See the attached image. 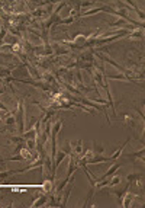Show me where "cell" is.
I'll return each instance as SVG.
<instances>
[{
  "label": "cell",
  "instance_id": "9c48e42d",
  "mask_svg": "<svg viewBox=\"0 0 145 208\" xmlns=\"http://www.w3.org/2000/svg\"><path fill=\"white\" fill-rule=\"evenodd\" d=\"M6 33H7V28H6L5 25H2L0 26V47H2V42H3V38H5Z\"/></svg>",
  "mask_w": 145,
  "mask_h": 208
},
{
  "label": "cell",
  "instance_id": "ba28073f",
  "mask_svg": "<svg viewBox=\"0 0 145 208\" xmlns=\"http://www.w3.org/2000/svg\"><path fill=\"white\" fill-rule=\"evenodd\" d=\"M141 178H142V175H139V173H134V175H128V176H126L128 182H135V180H139Z\"/></svg>",
  "mask_w": 145,
  "mask_h": 208
},
{
  "label": "cell",
  "instance_id": "6da1fadb",
  "mask_svg": "<svg viewBox=\"0 0 145 208\" xmlns=\"http://www.w3.org/2000/svg\"><path fill=\"white\" fill-rule=\"evenodd\" d=\"M61 125H63V119H58L57 122H54V125L51 127L52 128V132H51V163H54L55 156H57V134L61 130Z\"/></svg>",
  "mask_w": 145,
  "mask_h": 208
},
{
  "label": "cell",
  "instance_id": "52a82bcc",
  "mask_svg": "<svg viewBox=\"0 0 145 208\" xmlns=\"http://www.w3.org/2000/svg\"><path fill=\"white\" fill-rule=\"evenodd\" d=\"M103 151H105V148H103V147L99 146L96 141L93 143V153H94V154H102Z\"/></svg>",
  "mask_w": 145,
  "mask_h": 208
},
{
  "label": "cell",
  "instance_id": "7a4b0ae2",
  "mask_svg": "<svg viewBox=\"0 0 145 208\" xmlns=\"http://www.w3.org/2000/svg\"><path fill=\"white\" fill-rule=\"evenodd\" d=\"M23 111H25V106H23V99L19 100V106H18V111H16V125H18V134L22 135L25 132V124H23Z\"/></svg>",
  "mask_w": 145,
  "mask_h": 208
},
{
  "label": "cell",
  "instance_id": "8992f818",
  "mask_svg": "<svg viewBox=\"0 0 145 208\" xmlns=\"http://www.w3.org/2000/svg\"><path fill=\"white\" fill-rule=\"evenodd\" d=\"M126 159H142L144 157V150H141V151H136V153H128V154H125Z\"/></svg>",
  "mask_w": 145,
  "mask_h": 208
},
{
  "label": "cell",
  "instance_id": "3957f363",
  "mask_svg": "<svg viewBox=\"0 0 145 208\" xmlns=\"http://www.w3.org/2000/svg\"><path fill=\"white\" fill-rule=\"evenodd\" d=\"M72 186H74V178L71 179V185H68V188H67V191L64 192V198H63V202L60 204L61 207H67V199H68V197H70V192L72 191Z\"/></svg>",
  "mask_w": 145,
  "mask_h": 208
},
{
  "label": "cell",
  "instance_id": "5b68a950",
  "mask_svg": "<svg viewBox=\"0 0 145 208\" xmlns=\"http://www.w3.org/2000/svg\"><path fill=\"white\" fill-rule=\"evenodd\" d=\"M123 119H125V122H126V125H128V127H130V128H134L136 125V121L134 118H132V117H130V115H123Z\"/></svg>",
  "mask_w": 145,
  "mask_h": 208
},
{
  "label": "cell",
  "instance_id": "277c9868",
  "mask_svg": "<svg viewBox=\"0 0 145 208\" xmlns=\"http://www.w3.org/2000/svg\"><path fill=\"white\" fill-rule=\"evenodd\" d=\"M47 201H48V197H47V195H41L38 201H34V202H32V207H42L44 204H47Z\"/></svg>",
  "mask_w": 145,
  "mask_h": 208
}]
</instances>
